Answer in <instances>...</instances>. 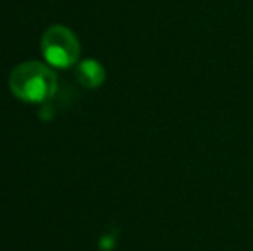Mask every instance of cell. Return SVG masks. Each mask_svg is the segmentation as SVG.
Returning a JSON list of instances; mask_svg holds the SVG:
<instances>
[{"label":"cell","instance_id":"cell-4","mask_svg":"<svg viewBox=\"0 0 253 251\" xmlns=\"http://www.w3.org/2000/svg\"><path fill=\"white\" fill-rule=\"evenodd\" d=\"M116 246V239L112 238L110 234H105V236H102V239H100V248L103 251H110Z\"/></svg>","mask_w":253,"mask_h":251},{"label":"cell","instance_id":"cell-3","mask_svg":"<svg viewBox=\"0 0 253 251\" xmlns=\"http://www.w3.org/2000/svg\"><path fill=\"white\" fill-rule=\"evenodd\" d=\"M76 79L81 86L95 90V88H100L103 81H105V69L102 67L100 62L93 61V59H86L78 66Z\"/></svg>","mask_w":253,"mask_h":251},{"label":"cell","instance_id":"cell-2","mask_svg":"<svg viewBox=\"0 0 253 251\" xmlns=\"http://www.w3.org/2000/svg\"><path fill=\"white\" fill-rule=\"evenodd\" d=\"M42 52L47 62L53 67L66 69L80 59V40L66 26H50L42 36Z\"/></svg>","mask_w":253,"mask_h":251},{"label":"cell","instance_id":"cell-1","mask_svg":"<svg viewBox=\"0 0 253 251\" xmlns=\"http://www.w3.org/2000/svg\"><path fill=\"white\" fill-rule=\"evenodd\" d=\"M9 88L26 104H43L57 93V76L48 66L37 61L23 62L9 76Z\"/></svg>","mask_w":253,"mask_h":251}]
</instances>
